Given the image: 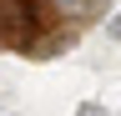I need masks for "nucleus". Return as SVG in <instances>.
I'll use <instances>...</instances> for the list:
<instances>
[{
	"mask_svg": "<svg viewBox=\"0 0 121 116\" xmlns=\"http://www.w3.org/2000/svg\"><path fill=\"white\" fill-rule=\"evenodd\" d=\"M81 116H106V111L101 106H81Z\"/></svg>",
	"mask_w": 121,
	"mask_h": 116,
	"instance_id": "3",
	"label": "nucleus"
},
{
	"mask_svg": "<svg viewBox=\"0 0 121 116\" xmlns=\"http://www.w3.org/2000/svg\"><path fill=\"white\" fill-rule=\"evenodd\" d=\"M45 25L40 0H0V46H35Z\"/></svg>",
	"mask_w": 121,
	"mask_h": 116,
	"instance_id": "1",
	"label": "nucleus"
},
{
	"mask_svg": "<svg viewBox=\"0 0 121 116\" xmlns=\"http://www.w3.org/2000/svg\"><path fill=\"white\" fill-rule=\"evenodd\" d=\"M106 30H111V40H121V10L111 15V25H106Z\"/></svg>",
	"mask_w": 121,
	"mask_h": 116,
	"instance_id": "2",
	"label": "nucleus"
}]
</instances>
